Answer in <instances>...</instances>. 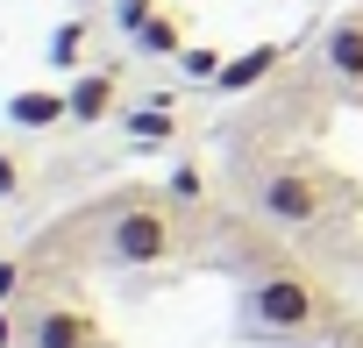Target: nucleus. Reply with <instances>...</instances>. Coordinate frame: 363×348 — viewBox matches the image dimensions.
Returning <instances> with one entry per match:
<instances>
[{"label": "nucleus", "mask_w": 363, "mask_h": 348, "mask_svg": "<svg viewBox=\"0 0 363 348\" xmlns=\"http://www.w3.org/2000/svg\"><path fill=\"white\" fill-rule=\"evenodd\" d=\"M257 214L271 228H313L328 214V192H320V178H313L306 163H278V170L257 178Z\"/></svg>", "instance_id": "obj_3"}, {"label": "nucleus", "mask_w": 363, "mask_h": 348, "mask_svg": "<svg viewBox=\"0 0 363 348\" xmlns=\"http://www.w3.org/2000/svg\"><path fill=\"white\" fill-rule=\"evenodd\" d=\"M278 64H285V43H250L242 57H228V64H221V79H214V86H221V93H250V86H264Z\"/></svg>", "instance_id": "obj_7"}, {"label": "nucleus", "mask_w": 363, "mask_h": 348, "mask_svg": "<svg viewBox=\"0 0 363 348\" xmlns=\"http://www.w3.org/2000/svg\"><path fill=\"white\" fill-rule=\"evenodd\" d=\"M171 64H178V71H186V86H214V79H221V64H228V57H221V50H214V43H186V50H178V57H171Z\"/></svg>", "instance_id": "obj_11"}, {"label": "nucleus", "mask_w": 363, "mask_h": 348, "mask_svg": "<svg viewBox=\"0 0 363 348\" xmlns=\"http://www.w3.org/2000/svg\"><path fill=\"white\" fill-rule=\"evenodd\" d=\"M0 348H15V320H8V306H0Z\"/></svg>", "instance_id": "obj_17"}, {"label": "nucleus", "mask_w": 363, "mask_h": 348, "mask_svg": "<svg viewBox=\"0 0 363 348\" xmlns=\"http://www.w3.org/2000/svg\"><path fill=\"white\" fill-rule=\"evenodd\" d=\"M114 15H121V29H128V36H135V29H143V22H150V0H121V8H114Z\"/></svg>", "instance_id": "obj_16"}, {"label": "nucleus", "mask_w": 363, "mask_h": 348, "mask_svg": "<svg viewBox=\"0 0 363 348\" xmlns=\"http://www.w3.org/2000/svg\"><path fill=\"white\" fill-rule=\"evenodd\" d=\"M242 306H250V320H257L264 334H306V327H320V313H328V298H320V284H313L306 270H264Z\"/></svg>", "instance_id": "obj_2"}, {"label": "nucleus", "mask_w": 363, "mask_h": 348, "mask_svg": "<svg viewBox=\"0 0 363 348\" xmlns=\"http://www.w3.org/2000/svg\"><path fill=\"white\" fill-rule=\"evenodd\" d=\"M320 64H328L342 86H363V15H349V22H335V29L320 36Z\"/></svg>", "instance_id": "obj_6"}, {"label": "nucleus", "mask_w": 363, "mask_h": 348, "mask_svg": "<svg viewBox=\"0 0 363 348\" xmlns=\"http://www.w3.org/2000/svg\"><path fill=\"white\" fill-rule=\"evenodd\" d=\"M128 43H135L143 57H178V50H186V36H178V22H171V15H150Z\"/></svg>", "instance_id": "obj_10"}, {"label": "nucleus", "mask_w": 363, "mask_h": 348, "mask_svg": "<svg viewBox=\"0 0 363 348\" xmlns=\"http://www.w3.org/2000/svg\"><path fill=\"white\" fill-rule=\"evenodd\" d=\"M8 121L15 128H57V121H72V93H15Z\"/></svg>", "instance_id": "obj_8"}, {"label": "nucleus", "mask_w": 363, "mask_h": 348, "mask_svg": "<svg viewBox=\"0 0 363 348\" xmlns=\"http://www.w3.org/2000/svg\"><path fill=\"white\" fill-rule=\"evenodd\" d=\"M178 214L171 207H157V199H128L114 221H107V263H121V270H157V263H171L178 256Z\"/></svg>", "instance_id": "obj_1"}, {"label": "nucleus", "mask_w": 363, "mask_h": 348, "mask_svg": "<svg viewBox=\"0 0 363 348\" xmlns=\"http://www.w3.org/2000/svg\"><path fill=\"white\" fill-rule=\"evenodd\" d=\"M79 43H86V29H79V22H65V29L50 36V64H57V71H72V64H79Z\"/></svg>", "instance_id": "obj_12"}, {"label": "nucleus", "mask_w": 363, "mask_h": 348, "mask_svg": "<svg viewBox=\"0 0 363 348\" xmlns=\"http://www.w3.org/2000/svg\"><path fill=\"white\" fill-rule=\"evenodd\" d=\"M121 128H128L135 142H171V135H178V114H171V100H150V107H128Z\"/></svg>", "instance_id": "obj_9"}, {"label": "nucleus", "mask_w": 363, "mask_h": 348, "mask_svg": "<svg viewBox=\"0 0 363 348\" xmlns=\"http://www.w3.org/2000/svg\"><path fill=\"white\" fill-rule=\"evenodd\" d=\"M22 178H29L22 156H15V149H0V199H22Z\"/></svg>", "instance_id": "obj_14"}, {"label": "nucleus", "mask_w": 363, "mask_h": 348, "mask_svg": "<svg viewBox=\"0 0 363 348\" xmlns=\"http://www.w3.org/2000/svg\"><path fill=\"white\" fill-rule=\"evenodd\" d=\"M15 291H22V263H15V256H0V306H8Z\"/></svg>", "instance_id": "obj_15"}, {"label": "nucleus", "mask_w": 363, "mask_h": 348, "mask_svg": "<svg viewBox=\"0 0 363 348\" xmlns=\"http://www.w3.org/2000/svg\"><path fill=\"white\" fill-rule=\"evenodd\" d=\"M29 348H100V320L79 306H43L29 320Z\"/></svg>", "instance_id": "obj_4"}, {"label": "nucleus", "mask_w": 363, "mask_h": 348, "mask_svg": "<svg viewBox=\"0 0 363 348\" xmlns=\"http://www.w3.org/2000/svg\"><path fill=\"white\" fill-rule=\"evenodd\" d=\"M65 93H72V121H86V128H93V121H114V100H121V71H79Z\"/></svg>", "instance_id": "obj_5"}, {"label": "nucleus", "mask_w": 363, "mask_h": 348, "mask_svg": "<svg viewBox=\"0 0 363 348\" xmlns=\"http://www.w3.org/2000/svg\"><path fill=\"white\" fill-rule=\"evenodd\" d=\"M171 199H207V170L200 163H178L171 170Z\"/></svg>", "instance_id": "obj_13"}]
</instances>
